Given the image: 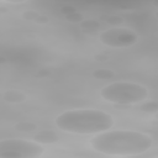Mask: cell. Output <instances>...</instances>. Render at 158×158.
Returning a JSON list of instances; mask_svg holds the SVG:
<instances>
[{"label":"cell","instance_id":"4","mask_svg":"<svg viewBox=\"0 0 158 158\" xmlns=\"http://www.w3.org/2000/svg\"><path fill=\"white\" fill-rule=\"evenodd\" d=\"M44 148L36 141L21 138H7L0 141V158H37Z\"/></svg>","mask_w":158,"mask_h":158},{"label":"cell","instance_id":"1","mask_svg":"<svg viewBox=\"0 0 158 158\" xmlns=\"http://www.w3.org/2000/svg\"><path fill=\"white\" fill-rule=\"evenodd\" d=\"M90 146L95 152L105 156L127 157L147 152L153 146V139L151 136L138 131L106 130L95 133Z\"/></svg>","mask_w":158,"mask_h":158},{"label":"cell","instance_id":"9","mask_svg":"<svg viewBox=\"0 0 158 158\" xmlns=\"http://www.w3.org/2000/svg\"><path fill=\"white\" fill-rule=\"evenodd\" d=\"M93 77H95L98 79H110L114 77V72L110 69H96L93 73Z\"/></svg>","mask_w":158,"mask_h":158},{"label":"cell","instance_id":"5","mask_svg":"<svg viewBox=\"0 0 158 158\" xmlns=\"http://www.w3.org/2000/svg\"><path fill=\"white\" fill-rule=\"evenodd\" d=\"M138 35L126 27H111L99 35V41L110 48H127L138 42Z\"/></svg>","mask_w":158,"mask_h":158},{"label":"cell","instance_id":"11","mask_svg":"<svg viewBox=\"0 0 158 158\" xmlns=\"http://www.w3.org/2000/svg\"><path fill=\"white\" fill-rule=\"evenodd\" d=\"M65 17H67L68 21H70V22H80V21L83 20V16H81L80 14H78L77 11H73V12L65 15Z\"/></svg>","mask_w":158,"mask_h":158},{"label":"cell","instance_id":"8","mask_svg":"<svg viewBox=\"0 0 158 158\" xmlns=\"http://www.w3.org/2000/svg\"><path fill=\"white\" fill-rule=\"evenodd\" d=\"M22 17L25 20H31V21H36V22H47V17L42 16L40 12L36 11H27L25 14H22Z\"/></svg>","mask_w":158,"mask_h":158},{"label":"cell","instance_id":"7","mask_svg":"<svg viewBox=\"0 0 158 158\" xmlns=\"http://www.w3.org/2000/svg\"><path fill=\"white\" fill-rule=\"evenodd\" d=\"M4 100L7 102H12V104H17V102H22L26 100V95L23 93H21L20 90H15V89H10L4 93Z\"/></svg>","mask_w":158,"mask_h":158},{"label":"cell","instance_id":"2","mask_svg":"<svg viewBox=\"0 0 158 158\" xmlns=\"http://www.w3.org/2000/svg\"><path fill=\"white\" fill-rule=\"evenodd\" d=\"M56 126L68 133L93 135L114 126V117L101 110L95 109H75L62 112L56 118Z\"/></svg>","mask_w":158,"mask_h":158},{"label":"cell","instance_id":"6","mask_svg":"<svg viewBox=\"0 0 158 158\" xmlns=\"http://www.w3.org/2000/svg\"><path fill=\"white\" fill-rule=\"evenodd\" d=\"M33 141L41 143V144H47V143H54L58 141V136L53 132V131H49V130H43L41 131L40 133H37L35 137H33Z\"/></svg>","mask_w":158,"mask_h":158},{"label":"cell","instance_id":"3","mask_svg":"<svg viewBox=\"0 0 158 158\" xmlns=\"http://www.w3.org/2000/svg\"><path fill=\"white\" fill-rule=\"evenodd\" d=\"M100 95L104 100L116 105L139 104L147 100L149 91L146 86L132 81H115L105 85Z\"/></svg>","mask_w":158,"mask_h":158},{"label":"cell","instance_id":"10","mask_svg":"<svg viewBox=\"0 0 158 158\" xmlns=\"http://www.w3.org/2000/svg\"><path fill=\"white\" fill-rule=\"evenodd\" d=\"M143 104L139 106V109L144 112H156L157 109H158V105L156 101H142Z\"/></svg>","mask_w":158,"mask_h":158},{"label":"cell","instance_id":"12","mask_svg":"<svg viewBox=\"0 0 158 158\" xmlns=\"http://www.w3.org/2000/svg\"><path fill=\"white\" fill-rule=\"evenodd\" d=\"M2 1L11 2V4H19V2H25V1H27V0H2Z\"/></svg>","mask_w":158,"mask_h":158}]
</instances>
